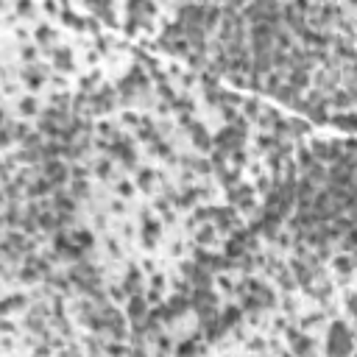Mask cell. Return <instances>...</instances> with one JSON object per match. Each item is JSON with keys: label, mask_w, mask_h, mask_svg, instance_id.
Instances as JSON below:
<instances>
[{"label": "cell", "mask_w": 357, "mask_h": 357, "mask_svg": "<svg viewBox=\"0 0 357 357\" xmlns=\"http://www.w3.org/2000/svg\"><path fill=\"white\" fill-rule=\"evenodd\" d=\"M53 210H59V212L64 215H73V210H76V201H73V195L64 193V190H56V198H53Z\"/></svg>", "instance_id": "obj_5"}, {"label": "cell", "mask_w": 357, "mask_h": 357, "mask_svg": "<svg viewBox=\"0 0 357 357\" xmlns=\"http://www.w3.org/2000/svg\"><path fill=\"white\" fill-rule=\"evenodd\" d=\"M212 237H215V229H212V226H204L201 232H198V243H212Z\"/></svg>", "instance_id": "obj_25"}, {"label": "cell", "mask_w": 357, "mask_h": 357, "mask_svg": "<svg viewBox=\"0 0 357 357\" xmlns=\"http://www.w3.org/2000/svg\"><path fill=\"white\" fill-rule=\"evenodd\" d=\"M276 98H279L285 106H299V89L290 87V84H285V87L276 92Z\"/></svg>", "instance_id": "obj_9"}, {"label": "cell", "mask_w": 357, "mask_h": 357, "mask_svg": "<svg viewBox=\"0 0 357 357\" xmlns=\"http://www.w3.org/2000/svg\"><path fill=\"white\" fill-rule=\"evenodd\" d=\"M307 349H313V338H310V335H296V338H293V352H296V355H304V352H307Z\"/></svg>", "instance_id": "obj_12"}, {"label": "cell", "mask_w": 357, "mask_h": 357, "mask_svg": "<svg viewBox=\"0 0 357 357\" xmlns=\"http://www.w3.org/2000/svg\"><path fill=\"white\" fill-rule=\"evenodd\" d=\"M352 101H355L352 92H335V95H332V104H335V106H349Z\"/></svg>", "instance_id": "obj_21"}, {"label": "cell", "mask_w": 357, "mask_h": 357, "mask_svg": "<svg viewBox=\"0 0 357 357\" xmlns=\"http://www.w3.org/2000/svg\"><path fill=\"white\" fill-rule=\"evenodd\" d=\"M193 143L198 145V148H210V145H212V140L207 137V131H204V128H198V126H195V128H193Z\"/></svg>", "instance_id": "obj_16"}, {"label": "cell", "mask_w": 357, "mask_h": 357, "mask_svg": "<svg viewBox=\"0 0 357 357\" xmlns=\"http://www.w3.org/2000/svg\"><path fill=\"white\" fill-rule=\"evenodd\" d=\"M117 193H120V195H131V193H134V184H131V182H120V184H117Z\"/></svg>", "instance_id": "obj_31"}, {"label": "cell", "mask_w": 357, "mask_h": 357, "mask_svg": "<svg viewBox=\"0 0 357 357\" xmlns=\"http://www.w3.org/2000/svg\"><path fill=\"white\" fill-rule=\"evenodd\" d=\"M53 62H56L59 70H70V67H73V59H70V53L64 48H56V50H53Z\"/></svg>", "instance_id": "obj_11"}, {"label": "cell", "mask_w": 357, "mask_h": 357, "mask_svg": "<svg viewBox=\"0 0 357 357\" xmlns=\"http://www.w3.org/2000/svg\"><path fill=\"white\" fill-rule=\"evenodd\" d=\"M237 318H240V310L237 307H229L226 310V315H221V327H232V324H237Z\"/></svg>", "instance_id": "obj_17"}, {"label": "cell", "mask_w": 357, "mask_h": 357, "mask_svg": "<svg viewBox=\"0 0 357 357\" xmlns=\"http://www.w3.org/2000/svg\"><path fill=\"white\" fill-rule=\"evenodd\" d=\"M109 170H112V165H109V159H101V162L95 165V173L101 176V179H106V176H109Z\"/></svg>", "instance_id": "obj_24"}, {"label": "cell", "mask_w": 357, "mask_h": 357, "mask_svg": "<svg viewBox=\"0 0 357 357\" xmlns=\"http://www.w3.org/2000/svg\"><path fill=\"white\" fill-rule=\"evenodd\" d=\"M50 37H53V34H50L48 25H39V28H37V39H39V42H48Z\"/></svg>", "instance_id": "obj_30"}, {"label": "cell", "mask_w": 357, "mask_h": 357, "mask_svg": "<svg viewBox=\"0 0 357 357\" xmlns=\"http://www.w3.org/2000/svg\"><path fill=\"white\" fill-rule=\"evenodd\" d=\"M260 145H262V148H273L276 140H273V137H260Z\"/></svg>", "instance_id": "obj_33"}, {"label": "cell", "mask_w": 357, "mask_h": 357, "mask_svg": "<svg viewBox=\"0 0 357 357\" xmlns=\"http://www.w3.org/2000/svg\"><path fill=\"white\" fill-rule=\"evenodd\" d=\"M45 78H48V70H42L39 64H28V67L22 70V81H25L31 89H39L45 84Z\"/></svg>", "instance_id": "obj_3"}, {"label": "cell", "mask_w": 357, "mask_h": 357, "mask_svg": "<svg viewBox=\"0 0 357 357\" xmlns=\"http://www.w3.org/2000/svg\"><path fill=\"white\" fill-rule=\"evenodd\" d=\"M332 265H335V268H338V273H343V276H349V273H352V257H338Z\"/></svg>", "instance_id": "obj_18"}, {"label": "cell", "mask_w": 357, "mask_h": 357, "mask_svg": "<svg viewBox=\"0 0 357 357\" xmlns=\"http://www.w3.org/2000/svg\"><path fill=\"white\" fill-rule=\"evenodd\" d=\"M128 318L143 324V318H145V299L143 296H131L128 299Z\"/></svg>", "instance_id": "obj_6"}, {"label": "cell", "mask_w": 357, "mask_h": 357, "mask_svg": "<svg viewBox=\"0 0 357 357\" xmlns=\"http://www.w3.org/2000/svg\"><path fill=\"white\" fill-rule=\"evenodd\" d=\"M307 117L313 120V123H318V126L329 123V115H327V109H324V106H313V109L307 112Z\"/></svg>", "instance_id": "obj_13"}, {"label": "cell", "mask_w": 357, "mask_h": 357, "mask_svg": "<svg viewBox=\"0 0 357 357\" xmlns=\"http://www.w3.org/2000/svg\"><path fill=\"white\" fill-rule=\"evenodd\" d=\"M193 352H195V346L190 343V340H187V343H182V346L176 349V355H182V357H190Z\"/></svg>", "instance_id": "obj_29"}, {"label": "cell", "mask_w": 357, "mask_h": 357, "mask_svg": "<svg viewBox=\"0 0 357 357\" xmlns=\"http://www.w3.org/2000/svg\"><path fill=\"white\" fill-rule=\"evenodd\" d=\"M87 193H89V184H87V179H84V182L73 179V193H70V195H87Z\"/></svg>", "instance_id": "obj_23"}, {"label": "cell", "mask_w": 357, "mask_h": 357, "mask_svg": "<svg viewBox=\"0 0 357 357\" xmlns=\"http://www.w3.org/2000/svg\"><path fill=\"white\" fill-rule=\"evenodd\" d=\"M243 251H246V246H243V243L237 240V237H234V240H229V243H226V254H229V257H240Z\"/></svg>", "instance_id": "obj_19"}, {"label": "cell", "mask_w": 357, "mask_h": 357, "mask_svg": "<svg viewBox=\"0 0 357 357\" xmlns=\"http://www.w3.org/2000/svg\"><path fill=\"white\" fill-rule=\"evenodd\" d=\"M14 307H25V296H9V299L3 301V315H11Z\"/></svg>", "instance_id": "obj_14"}, {"label": "cell", "mask_w": 357, "mask_h": 357, "mask_svg": "<svg viewBox=\"0 0 357 357\" xmlns=\"http://www.w3.org/2000/svg\"><path fill=\"white\" fill-rule=\"evenodd\" d=\"M234 198H237V204L240 207H251V190H234Z\"/></svg>", "instance_id": "obj_22"}, {"label": "cell", "mask_w": 357, "mask_h": 357, "mask_svg": "<svg viewBox=\"0 0 357 357\" xmlns=\"http://www.w3.org/2000/svg\"><path fill=\"white\" fill-rule=\"evenodd\" d=\"M151 179H154V173H151V170H143V173H140V187H143V190H151Z\"/></svg>", "instance_id": "obj_27"}, {"label": "cell", "mask_w": 357, "mask_h": 357, "mask_svg": "<svg viewBox=\"0 0 357 357\" xmlns=\"http://www.w3.org/2000/svg\"><path fill=\"white\" fill-rule=\"evenodd\" d=\"M50 190H53V184L42 176V179H34V182L28 184V195H34V198H42V195H48Z\"/></svg>", "instance_id": "obj_8"}, {"label": "cell", "mask_w": 357, "mask_h": 357, "mask_svg": "<svg viewBox=\"0 0 357 357\" xmlns=\"http://www.w3.org/2000/svg\"><path fill=\"white\" fill-rule=\"evenodd\" d=\"M37 109H39V104H37V98H22L20 101V112L28 117V115H37Z\"/></svg>", "instance_id": "obj_15"}, {"label": "cell", "mask_w": 357, "mask_h": 357, "mask_svg": "<svg viewBox=\"0 0 357 357\" xmlns=\"http://www.w3.org/2000/svg\"><path fill=\"white\" fill-rule=\"evenodd\" d=\"M215 143L223 145V148H240L243 131H240V128H226V131H221V137H218Z\"/></svg>", "instance_id": "obj_4"}, {"label": "cell", "mask_w": 357, "mask_h": 357, "mask_svg": "<svg viewBox=\"0 0 357 357\" xmlns=\"http://www.w3.org/2000/svg\"><path fill=\"white\" fill-rule=\"evenodd\" d=\"M343 246H346L349 251L357 249V229H352V232H346V240H343Z\"/></svg>", "instance_id": "obj_28"}, {"label": "cell", "mask_w": 357, "mask_h": 357, "mask_svg": "<svg viewBox=\"0 0 357 357\" xmlns=\"http://www.w3.org/2000/svg\"><path fill=\"white\" fill-rule=\"evenodd\" d=\"M22 59L25 62H34L37 59V48H22Z\"/></svg>", "instance_id": "obj_32"}, {"label": "cell", "mask_w": 357, "mask_h": 357, "mask_svg": "<svg viewBox=\"0 0 357 357\" xmlns=\"http://www.w3.org/2000/svg\"><path fill=\"white\" fill-rule=\"evenodd\" d=\"M293 271H296V276H299V282H304V285H307L310 282V271H307V265H304V262H293Z\"/></svg>", "instance_id": "obj_20"}, {"label": "cell", "mask_w": 357, "mask_h": 357, "mask_svg": "<svg viewBox=\"0 0 357 357\" xmlns=\"http://www.w3.org/2000/svg\"><path fill=\"white\" fill-rule=\"evenodd\" d=\"M73 243H76L78 249H92L95 237H92V232H87V229H78V232H73Z\"/></svg>", "instance_id": "obj_10"}, {"label": "cell", "mask_w": 357, "mask_h": 357, "mask_svg": "<svg viewBox=\"0 0 357 357\" xmlns=\"http://www.w3.org/2000/svg\"><path fill=\"white\" fill-rule=\"evenodd\" d=\"M329 123L338 126V128H346V131H357V112H352V115H335V117H329Z\"/></svg>", "instance_id": "obj_7"}, {"label": "cell", "mask_w": 357, "mask_h": 357, "mask_svg": "<svg viewBox=\"0 0 357 357\" xmlns=\"http://www.w3.org/2000/svg\"><path fill=\"white\" fill-rule=\"evenodd\" d=\"M243 112H246L249 117H257V112H260V104H257V101H246V104H243Z\"/></svg>", "instance_id": "obj_26"}, {"label": "cell", "mask_w": 357, "mask_h": 357, "mask_svg": "<svg viewBox=\"0 0 357 357\" xmlns=\"http://www.w3.org/2000/svg\"><path fill=\"white\" fill-rule=\"evenodd\" d=\"M349 349H352V338H349L346 327L343 324H332V329H329V355L343 357L349 355Z\"/></svg>", "instance_id": "obj_1"}, {"label": "cell", "mask_w": 357, "mask_h": 357, "mask_svg": "<svg viewBox=\"0 0 357 357\" xmlns=\"http://www.w3.org/2000/svg\"><path fill=\"white\" fill-rule=\"evenodd\" d=\"M73 170L67 168V162H62V159H48V162H42V176L48 179L50 184H64L73 179Z\"/></svg>", "instance_id": "obj_2"}]
</instances>
